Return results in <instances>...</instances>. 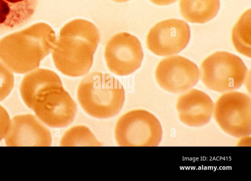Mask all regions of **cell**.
I'll return each instance as SVG.
<instances>
[{"label":"cell","instance_id":"cell-5","mask_svg":"<svg viewBox=\"0 0 251 181\" xmlns=\"http://www.w3.org/2000/svg\"><path fill=\"white\" fill-rule=\"evenodd\" d=\"M201 79L209 89L223 92L240 88L245 82L248 69L237 56L226 51H218L201 63Z\"/></svg>","mask_w":251,"mask_h":181},{"label":"cell","instance_id":"cell-17","mask_svg":"<svg viewBox=\"0 0 251 181\" xmlns=\"http://www.w3.org/2000/svg\"><path fill=\"white\" fill-rule=\"evenodd\" d=\"M14 85V76L3 62L0 61V101L10 93Z\"/></svg>","mask_w":251,"mask_h":181},{"label":"cell","instance_id":"cell-18","mask_svg":"<svg viewBox=\"0 0 251 181\" xmlns=\"http://www.w3.org/2000/svg\"><path fill=\"white\" fill-rule=\"evenodd\" d=\"M11 122V120L8 112L0 104V142L7 134Z\"/></svg>","mask_w":251,"mask_h":181},{"label":"cell","instance_id":"cell-11","mask_svg":"<svg viewBox=\"0 0 251 181\" xmlns=\"http://www.w3.org/2000/svg\"><path fill=\"white\" fill-rule=\"evenodd\" d=\"M4 141L7 146H50L52 137L41 121L27 114L13 118Z\"/></svg>","mask_w":251,"mask_h":181},{"label":"cell","instance_id":"cell-14","mask_svg":"<svg viewBox=\"0 0 251 181\" xmlns=\"http://www.w3.org/2000/svg\"><path fill=\"white\" fill-rule=\"evenodd\" d=\"M183 18L191 23L203 24L214 18L220 7V0H179Z\"/></svg>","mask_w":251,"mask_h":181},{"label":"cell","instance_id":"cell-16","mask_svg":"<svg viewBox=\"0 0 251 181\" xmlns=\"http://www.w3.org/2000/svg\"><path fill=\"white\" fill-rule=\"evenodd\" d=\"M61 146H101L90 129L84 125L72 127L63 135L60 141Z\"/></svg>","mask_w":251,"mask_h":181},{"label":"cell","instance_id":"cell-19","mask_svg":"<svg viewBox=\"0 0 251 181\" xmlns=\"http://www.w3.org/2000/svg\"><path fill=\"white\" fill-rule=\"evenodd\" d=\"M152 3L157 5L165 6L174 3L177 0H150Z\"/></svg>","mask_w":251,"mask_h":181},{"label":"cell","instance_id":"cell-10","mask_svg":"<svg viewBox=\"0 0 251 181\" xmlns=\"http://www.w3.org/2000/svg\"><path fill=\"white\" fill-rule=\"evenodd\" d=\"M200 70L197 65L188 59L174 56L161 60L158 64L155 77L163 90L177 93L185 91L198 82Z\"/></svg>","mask_w":251,"mask_h":181},{"label":"cell","instance_id":"cell-9","mask_svg":"<svg viewBox=\"0 0 251 181\" xmlns=\"http://www.w3.org/2000/svg\"><path fill=\"white\" fill-rule=\"evenodd\" d=\"M190 38V29L185 22L169 19L159 22L149 31L146 39L148 49L159 56L179 53L187 45Z\"/></svg>","mask_w":251,"mask_h":181},{"label":"cell","instance_id":"cell-3","mask_svg":"<svg viewBox=\"0 0 251 181\" xmlns=\"http://www.w3.org/2000/svg\"><path fill=\"white\" fill-rule=\"evenodd\" d=\"M56 40L55 31L49 24H33L0 39V60L15 73H28L39 67Z\"/></svg>","mask_w":251,"mask_h":181},{"label":"cell","instance_id":"cell-12","mask_svg":"<svg viewBox=\"0 0 251 181\" xmlns=\"http://www.w3.org/2000/svg\"><path fill=\"white\" fill-rule=\"evenodd\" d=\"M176 107L179 119L183 123L189 126L199 127L210 121L214 104L206 93L194 89L178 97Z\"/></svg>","mask_w":251,"mask_h":181},{"label":"cell","instance_id":"cell-4","mask_svg":"<svg viewBox=\"0 0 251 181\" xmlns=\"http://www.w3.org/2000/svg\"><path fill=\"white\" fill-rule=\"evenodd\" d=\"M77 98L88 115L97 119H108L121 111L125 92L122 84L114 76L106 73L93 72L79 83Z\"/></svg>","mask_w":251,"mask_h":181},{"label":"cell","instance_id":"cell-13","mask_svg":"<svg viewBox=\"0 0 251 181\" xmlns=\"http://www.w3.org/2000/svg\"><path fill=\"white\" fill-rule=\"evenodd\" d=\"M37 4L38 0H0V28L23 26L33 15Z\"/></svg>","mask_w":251,"mask_h":181},{"label":"cell","instance_id":"cell-8","mask_svg":"<svg viewBox=\"0 0 251 181\" xmlns=\"http://www.w3.org/2000/svg\"><path fill=\"white\" fill-rule=\"evenodd\" d=\"M104 56L111 72L117 75L126 76L140 67L144 54L141 44L135 36L121 32L107 42Z\"/></svg>","mask_w":251,"mask_h":181},{"label":"cell","instance_id":"cell-15","mask_svg":"<svg viewBox=\"0 0 251 181\" xmlns=\"http://www.w3.org/2000/svg\"><path fill=\"white\" fill-rule=\"evenodd\" d=\"M232 41L237 52L251 58V9L241 16L232 31Z\"/></svg>","mask_w":251,"mask_h":181},{"label":"cell","instance_id":"cell-1","mask_svg":"<svg viewBox=\"0 0 251 181\" xmlns=\"http://www.w3.org/2000/svg\"><path fill=\"white\" fill-rule=\"evenodd\" d=\"M21 98L36 117L53 128H63L74 121L77 106L53 71L39 68L26 74L19 88Z\"/></svg>","mask_w":251,"mask_h":181},{"label":"cell","instance_id":"cell-6","mask_svg":"<svg viewBox=\"0 0 251 181\" xmlns=\"http://www.w3.org/2000/svg\"><path fill=\"white\" fill-rule=\"evenodd\" d=\"M114 136L119 146H157L162 139V129L152 114L145 110L135 109L118 120Z\"/></svg>","mask_w":251,"mask_h":181},{"label":"cell","instance_id":"cell-2","mask_svg":"<svg viewBox=\"0 0 251 181\" xmlns=\"http://www.w3.org/2000/svg\"><path fill=\"white\" fill-rule=\"evenodd\" d=\"M100 40L99 30L89 21L75 19L68 22L60 29L51 51L55 66L68 76L86 74Z\"/></svg>","mask_w":251,"mask_h":181},{"label":"cell","instance_id":"cell-20","mask_svg":"<svg viewBox=\"0 0 251 181\" xmlns=\"http://www.w3.org/2000/svg\"><path fill=\"white\" fill-rule=\"evenodd\" d=\"M112 0L117 2H124L128 1L129 0Z\"/></svg>","mask_w":251,"mask_h":181},{"label":"cell","instance_id":"cell-7","mask_svg":"<svg viewBox=\"0 0 251 181\" xmlns=\"http://www.w3.org/2000/svg\"><path fill=\"white\" fill-rule=\"evenodd\" d=\"M214 119L226 133L237 138L251 133V98L236 91L227 92L217 100L213 108Z\"/></svg>","mask_w":251,"mask_h":181}]
</instances>
